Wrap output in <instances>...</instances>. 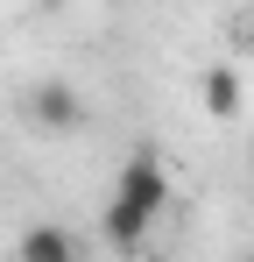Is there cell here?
Masks as SVG:
<instances>
[{
  "instance_id": "6da1fadb",
  "label": "cell",
  "mask_w": 254,
  "mask_h": 262,
  "mask_svg": "<svg viewBox=\"0 0 254 262\" xmlns=\"http://www.w3.org/2000/svg\"><path fill=\"white\" fill-rule=\"evenodd\" d=\"M113 199H127L134 213H148V220H163V213H169V199H176V191H169V163H163V149H156V142H141V149L120 163Z\"/></svg>"
},
{
  "instance_id": "7a4b0ae2",
  "label": "cell",
  "mask_w": 254,
  "mask_h": 262,
  "mask_svg": "<svg viewBox=\"0 0 254 262\" xmlns=\"http://www.w3.org/2000/svg\"><path fill=\"white\" fill-rule=\"evenodd\" d=\"M21 121L42 128V135H78L85 128V92L71 78H36L21 92Z\"/></svg>"
},
{
  "instance_id": "3957f363",
  "label": "cell",
  "mask_w": 254,
  "mask_h": 262,
  "mask_svg": "<svg viewBox=\"0 0 254 262\" xmlns=\"http://www.w3.org/2000/svg\"><path fill=\"white\" fill-rule=\"evenodd\" d=\"M14 262H78V234L64 220H36V227H21Z\"/></svg>"
},
{
  "instance_id": "277c9868",
  "label": "cell",
  "mask_w": 254,
  "mask_h": 262,
  "mask_svg": "<svg viewBox=\"0 0 254 262\" xmlns=\"http://www.w3.org/2000/svg\"><path fill=\"white\" fill-rule=\"evenodd\" d=\"M148 227H156V220H148V213H134L127 199H113V206L99 213V234H106V248H113V255H141Z\"/></svg>"
},
{
  "instance_id": "5b68a950",
  "label": "cell",
  "mask_w": 254,
  "mask_h": 262,
  "mask_svg": "<svg viewBox=\"0 0 254 262\" xmlns=\"http://www.w3.org/2000/svg\"><path fill=\"white\" fill-rule=\"evenodd\" d=\"M198 92H205V114H212V121H233V114H240V71H233V64H212Z\"/></svg>"
},
{
  "instance_id": "8992f818",
  "label": "cell",
  "mask_w": 254,
  "mask_h": 262,
  "mask_svg": "<svg viewBox=\"0 0 254 262\" xmlns=\"http://www.w3.org/2000/svg\"><path fill=\"white\" fill-rule=\"evenodd\" d=\"M247 262H254V255H247Z\"/></svg>"
}]
</instances>
